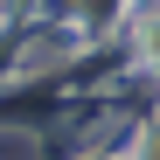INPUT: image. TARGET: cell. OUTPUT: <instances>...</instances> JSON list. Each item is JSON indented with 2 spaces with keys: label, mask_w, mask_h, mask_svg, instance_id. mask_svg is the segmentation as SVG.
<instances>
[{
  "label": "cell",
  "mask_w": 160,
  "mask_h": 160,
  "mask_svg": "<svg viewBox=\"0 0 160 160\" xmlns=\"http://www.w3.org/2000/svg\"><path fill=\"white\" fill-rule=\"evenodd\" d=\"M153 56H160V28H153Z\"/></svg>",
  "instance_id": "obj_1"
}]
</instances>
